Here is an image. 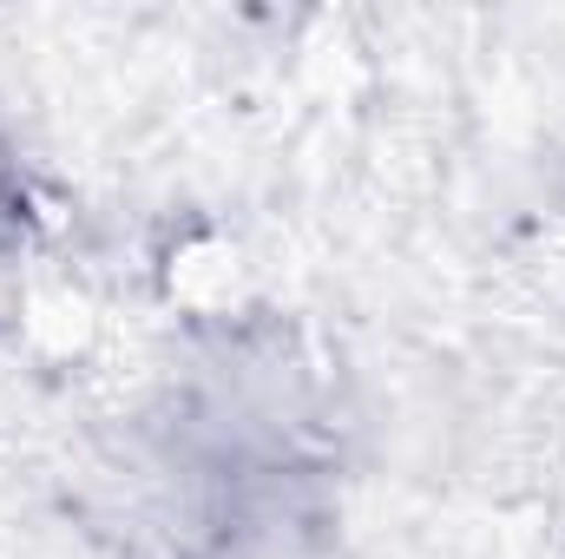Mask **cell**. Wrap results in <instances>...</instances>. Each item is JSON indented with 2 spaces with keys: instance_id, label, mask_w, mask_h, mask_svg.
<instances>
[{
  "instance_id": "1",
  "label": "cell",
  "mask_w": 565,
  "mask_h": 559,
  "mask_svg": "<svg viewBox=\"0 0 565 559\" xmlns=\"http://www.w3.org/2000/svg\"><path fill=\"white\" fill-rule=\"evenodd\" d=\"M151 559H191V553H151Z\"/></svg>"
}]
</instances>
